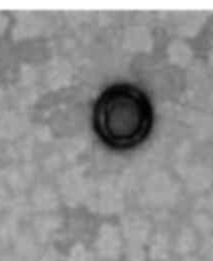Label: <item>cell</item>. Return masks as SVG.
<instances>
[{"instance_id": "cell-1", "label": "cell", "mask_w": 213, "mask_h": 261, "mask_svg": "<svg viewBox=\"0 0 213 261\" xmlns=\"http://www.w3.org/2000/svg\"><path fill=\"white\" fill-rule=\"evenodd\" d=\"M97 134L109 145L124 149L145 140L152 126V108L147 97L130 86H116L97 101Z\"/></svg>"}, {"instance_id": "cell-2", "label": "cell", "mask_w": 213, "mask_h": 261, "mask_svg": "<svg viewBox=\"0 0 213 261\" xmlns=\"http://www.w3.org/2000/svg\"><path fill=\"white\" fill-rule=\"evenodd\" d=\"M207 255L211 261H213V241L210 243L208 249H207Z\"/></svg>"}]
</instances>
